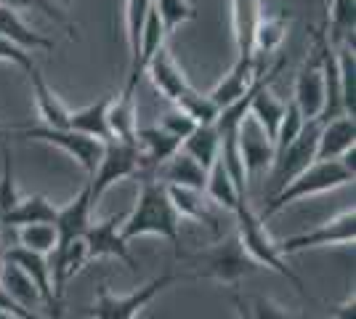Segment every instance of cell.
Listing matches in <instances>:
<instances>
[{
  "label": "cell",
  "instance_id": "cell-2",
  "mask_svg": "<svg viewBox=\"0 0 356 319\" xmlns=\"http://www.w3.org/2000/svg\"><path fill=\"white\" fill-rule=\"evenodd\" d=\"M346 183H354V176L341 165V160H314L306 170H300L290 183H284L277 195L266 199V208L258 213L261 221H268L271 215L282 213L287 205H293L298 199L316 197L332 189H341Z\"/></svg>",
  "mask_w": 356,
  "mask_h": 319
},
{
  "label": "cell",
  "instance_id": "cell-13",
  "mask_svg": "<svg viewBox=\"0 0 356 319\" xmlns=\"http://www.w3.org/2000/svg\"><path fill=\"white\" fill-rule=\"evenodd\" d=\"M261 72H264V64H261L258 56H255V59H237L234 67L223 75L221 83H218L213 91H208V96L213 99V104L218 106V109H226V106L237 104L242 96H248V93L255 88Z\"/></svg>",
  "mask_w": 356,
  "mask_h": 319
},
{
  "label": "cell",
  "instance_id": "cell-28",
  "mask_svg": "<svg viewBox=\"0 0 356 319\" xmlns=\"http://www.w3.org/2000/svg\"><path fill=\"white\" fill-rule=\"evenodd\" d=\"M181 149L189 154L192 160H197L205 170H210L213 163L218 160V152H221V133H218L216 122L197 125L192 133L181 141Z\"/></svg>",
  "mask_w": 356,
  "mask_h": 319
},
{
  "label": "cell",
  "instance_id": "cell-15",
  "mask_svg": "<svg viewBox=\"0 0 356 319\" xmlns=\"http://www.w3.org/2000/svg\"><path fill=\"white\" fill-rule=\"evenodd\" d=\"M6 261H11L16 263L22 272L30 277L32 282H35V288L40 290V295H43V304L54 311V319L61 317V306L56 301V295H54V285H51V263H48V256H40V253H32V250H24V247H8L6 250Z\"/></svg>",
  "mask_w": 356,
  "mask_h": 319
},
{
  "label": "cell",
  "instance_id": "cell-30",
  "mask_svg": "<svg viewBox=\"0 0 356 319\" xmlns=\"http://www.w3.org/2000/svg\"><path fill=\"white\" fill-rule=\"evenodd\" d=\"M356 0H327V38L332 46L354 43Z\"/></svg>",
  "mask_w": 356,
  "mask_h": 319
},
{
  "label": "cell",
  "instance_id": "cell-47",
  "mask_svg": "<svg viewBox=\"0 0 356 319\" xmlns=\"http://www.w3.org/2000/svg\"><path fill=\"white\" fill-rule=\"evenodd\" d=\"M327 319H330V317H327Z\"/></svg>",
  "mask_w": 356,
  "mask_h": 319
},
{
  "label": "cell",
  "instance_id": "cell-19",
  "mask_svg": "<svg viewBox=\"0 0 356 319\" xmlns=\"http://www.w3.org/2000/svg\"><path fill=\"white\" fill-rule=\"evenodd\" d=\"M27 75H30L32 96H35V106H38L40 125H48V128H67L72 109L64 104L59 96L54 93V88L45 83V77H43V72L38 69V64L32 67Z\"/></svg>",
  "mask_w": 356,
  "mask_h": 319
},
{
  "label": "cell",
  "instance_id": "cell-22",
  "mask_svg": "<svg viewBox=\"0 0 356 319\" xmlns=\"http://www.w3.org/2000/svg\"><path fill=\"white\" fill-rule=\"evenodd\" d=\"M106 125H109V138L136 144L138 109H136V91L134 88H122V91L118 93V99L112 96L109 109H106Z\"/></svg>",
  "mask_w": 356,
  "mask_h": 319
},
{
  "label": "cell",
  "instance_id": "cell-3",
  "mask_svg": "<svg viewBox=\"0 0 356 319\" xmlns=\"http://www.w3.org/2000/svg\"><path fill=\"white\" fill-rule=\"evenodd\" d=\"M234 218H237V240H239V245L245 247V253H248L258 266L277 272L280 277H284L287 282H293L303 295H309V290H306V285H303V279L287 266L284 256L280 253L277 240L266 231V221H261L258 213L252 211L250 199L239 202V208L234 211Z\"/></svg>",
  "mask_w": 356,
  "mask_h": 319
},
{
  "label": "cell",
  "instance_id": "cell-5",
  "mask_svg": "<svg viewBox=\"0 0 356 319\" xmlns=\"http://www.w3.org/2000/svg\"><path fill=\"white\" fill-rule=\"evenodd\" d=\"M194 266H197V272L192 277L216 279V282H221V285H226V288L232 290H237L239 282L258 269V263L239 245L237 234L229 237V240H223V243L213 245L208 250H202V253H197L194 256Z\"/></svg>",
  "mask_w": 356,
  "mask_h": 319
},
{
  "label": "cell",
  "instance_id": "cell-16",
  "mask_svg": "<svg viewBox=\"0 0 356 319\" xmlns=\"http://www.w3.org/2000/svg\"><path fill=\"white\" fill-rule=\"evenodd\" d=\"M144 75H149L152 85L163 93L170 104H176L178 99H181L184 93L192 88V83L186 80L184 69H181V67L176 64V59L170 56L168 46H163L157 54H154V56H152V59H149Z\"/></svg>",
  "mask_w": 356,
  "mask_h": 319
},
{
  "label": "cell",
  "instance_id": "cell-31",
  "mask_svg": "<svg viewBox=\"0 0 356 319\" xmlns=\"http://www.w3.org/2000/svg\"><path fill=\"white\" fill-rule=\"evenodd\" d=\"M335 59H338V80H341V106L343 115L354 117L356 104V56L354 43H343L335 48Z\"/></svg>",
  "mask_w": 356,
  "mask_h": 319
},
{
  "label": "cell",
  "instance_id": "cell-9",
  "mask_svg": "<svg viewBox=\"0 0 356 319\" xmlns=\"http://www.w3.org/2000/svg\"><path fill=\"white\" fill-rule=\"evenodd\" d=\"M319 128L322 120H306L303 131L298 133V138L284 149L282 154L274 157L271 163V195H277L284 183H290L300 170L312 165L316 160V138H319ZM268 195V197H271Z\"/></svg>",
  "mask_w": 356,
  "mask_h": 319
},
{
  "label": "cell",
  "instance_id": "cell-7",
  "mask_svg": "<svg viewBox=\"0 0 356 319\" xmlns=\"http://www.w3.org/2000/svg\"><path fill=\"white\" fill-rule=\"evenodd\" d=\"M134 176H138V147L131 141H118V138L104 141L102 157H99L88 181L93 205L104 197L106 189H112L118 181L134 179Z\"/></svg>",
  "mask_w": 356,
  "mask_h": 319
},
{
  "label": "cell",
  "instance_id": "cell-26",
  "mask_svg": "<svg viewBox=\"0 0 356 319\" xmlns=\"http://www.w3.org/2000/svg\"><path fill=\"white\" fill-rule=\"evenodd\" d=\"M205 195H208V199L213 202V205H218L221 211L232 213L234 215V211L239 208V202H245V197L242 192L237 189V183H234V179L229 176V170L223 167L221 157L213 163V167L208 170V183H205Z\"/></svg>",
  "mask_w": 356,
  "mask_h": 319
},
{
  "label": "cell",
  "instance_id": "cell-10",
  "mask_svg": "<svg viewBox=\"0 0 356 319\" xmlns=\"http://www.w3.org/2000/svg\"><path fill=\"white\" fill-rule=\"evenodd\" d=\"M293 104L303 115V120H322L327 106V80L325 67H322V54L314 40L312 56L300 67L296 77V88H293Z\"/></svg>",
  "mask_w": 356,
  "mask_h": 319
},
{
  "label": "cell",
  "instance_id": "cell-14",
  "mask_svg": "<svg viewBox=\"0 0 356 319\" xmlns=\"http://www.w3.org/2000/svg\"><path fill=\"white\" fill-rule=\"evenodd\" d=\"M93 199H90L88 183L74 195L67 205H61L54 218V227H56V247H64L72 240H80L86 234V229L90 227V215H93Z\"/></svg>",
  "mask_w": 356,
  "mask_h": 319
},
{
  "label": "cell",
  "instance_id": "cell-29",
  "mask_svg": "<svg viewBox=\"0 0 356 319\" xmlns=\"http://www.w3.org/2000/svg\"><path fill=\"white\" fill-rule=\"evenodd\" d=\"M112 96H102L99 101L83 106V109H74L70 112V125L77 133L90 138H99V141H109V125H106V109H109Z\"/></svg>",
  "mask_w": 356,
  "mask_h": 319
},
{
  "label": "cell",
  "instance_id": "cell-27",
  "mask_svg": "<svg viewBox=\"0 0 356 319\" xmlns=\"http://www.w3.org/2000/svg\"><path fill=\"white\" fill-rule=\"evenodd\" d=\"M287 14H261L258 24H255V35H252V56L266 59L271 54H277L282 43L287 40Z\"/></svg>",
  "mask_w": 356,
  "mask_h": 319
},
{
  "label": "cell",
  "instance_id": "cell-36",
  "mask_svg": "<svg viewBox=\"0 0 356 319\" xmlns=\"http://www.w3.org/2000/svg\"><path fill=\"white\" fill-rule=\"evenodd\" d=\"M0 6H8V8H14V11H38V14H43L45 19L56 22V24H64V27L74 35L72 19L67 16V11H61L54 0H0Z\"/></svg>",
  "mask_w": 356,
  "mask_h": 319
},
{
  "label": "cell",
  "instance_id": "cell-34",
  "mask_svg": "<svg viewBox=\"0 0 356 319\" xmlns=\"http://www.w3.org/2000/svg\"><path fill=\"white\" fill-rule=\"evenodd\" d=\"M173 106H178L181 112H186L197 125H210V122H216L218 112H221L218 106L213 104V99H210L208 93H200L194 85L184 93Z\"/></svg>",
  "mask_w": 356,
  "mask_h": 319
},
{
  "label": "cell",
  "instance_id": "cell-46",
  "mask_svg": "<svg viewBox=\"0 0 356 319\" xmlns=\"http://www.w3.org/2000/svg\"><path fill=\"white\" fill-rule=\"evenodd\" d=\"M0 319H19V317H14V314H6V311H0Z\"/></svg>",
  "mask_w": 356,
  "mask_h": 319
},
{
  "label": "cell",
  "instance_id": "cell-39",
  "mask_svg": "<svg viewBox=\"0 0 356 319\" xmlns=\"http://www.w3.org/2000/svg\"><path fill=\"white\" fill-rule=\"evenodd\" d=\"M160 128H163L165 133H170L173 138H178V141H184V138L189 136L194 128H197V122H194L186 112H181L178 106H173L170 112H165V115H163Z\"/></svg>",
  "mask_w": 356,
  "mask_h": 319
},
{
  "label": "cell",
  "instance_id": "cell-12",
  "mask_svg": "<svg viewBox=\"0 0 356 319\" xmlns=\"http://www.w3.org/2000/svg\"><path fill=\"white\" fill-rule=\"evenodd\" d=\"M120 221L118 215L106 218V221H90V227L86 229L83 240H86V247H88V261L96 259H118L122 261L131 272H136V259L131 253V245L122 237L120 231Z\"/></svg>",
  "mask_w": 356,
  "mask_h": 319
},
{
  "label": "cell",
  "instance_id": "cell-43",
  "mask_svg": "<svg viewBox=\"0 0 356 319\" xmlns=\"http://www.w3.org/2000/svg\"><path fill=\"white\" fill-rule=\"evenodd\" d=\"M234 304H237V319H252L250 317V306L242 301V295H239L237 290H234Z\"/></svg>",
  "mask_w": 356,
  "mask_h": 319
},
{
  "label": "cell",
  "instance_id": "cell-37",
  "mask_svg": "<svg viewBox=\"0 0 356 319\" xmlns=\"http://www.w3.org/2000/svg\"><path fill=\"white\" fill-rule=\"evenodd\" d=\"M0 149H3V170H0V215H3V213H8L14 208L16 199L22 195H19V189L14 183V157H11L8 141L0 144Z\"/></svg>",
  "mask_w": 356,
  "mask_h": 319
},
{
  "label": "cell",
  "instance_id": "cell-11",
  "mask_svg": "<svg viewBox=\"0 0 356 319\" xmlns=\"http://www.w3.org/2000/svg\"><path fill=\"white\" fill-rule=\"evenodd\" d=\"M234 138H237V152L242 165H245V173H248V181L258 179L266 170H271V163H274V141L255 122V117L245 115L242 122L237 125V131H234Z\"/></svg>",
  "mask_w": 356,
  "mask_h": 319
},
{
  "label": "cell",
  "instance_id": "cell-8",
  "mask_svg": "<svg viewBox=\"0 0 356 319\" xmlns=\"http://www.w3.org/2000/svg\"><path fill=\"white\" fill-rule=\"evenodd\" d=\"M356 240V211L354 205L338 213L335 218H330L319 227L300 231L282 240L280 253L282 256H293V253H303V250H316V247H351Z\"/></svg>",
  "mask_w": 356,
  "mask_h": 319
},
{
  "label": "cell",
  "instance_id": "cell-44",
  "mask_svg": "<svg viewBox=\"0 0 356 319\" xmlns=\"http://www.w3.org/2000/svg\"><path fill=\"white\" fill-rule=\"evenodd\" d=\"M16 136V125H3L0 122V144H6L8 138H14Z\"/></svg>",
  "mask_w": 356,
  "mask_h": 319
},
{
  "label": "cell",
  "instance_id": "cell-42",
  "mask_svg": "<svg viewBox=\"0 0 356 319\" xmlns=\"http://www.w3.org/2000/svg\"><path fill=\"white\" fill-rule=\"evenodd\" d=\"M330 319H356V298H354V290L343 298L338 306H332V314Z\"/></svg>",
  "mask_w": 356,
  "mask_h": 319
},
{
  "label": "cell",
  "instance_id": "cell-45",
  "mask_svg": "<svg viewBox=\"0 0 356 319\" xmlns=\"http://www.w3.org/2000/svg\"><path fill=\"white\" fill-rule=\"evenodd\" d=\"M3 263H6V250L0 247V269H3Z\"/></svg>",
  "mask_w": 356,
  "mask_h": 319
},
{
  "label": "cell",
  "instance_id": "cell-25",
  "mask_svg": "<svg viewBox=\"0 0 356 319\" xmlns=\"http://www.w3.org/2000/svg\"><path fill=\"white\" fill-rule=\"evenodd\" d=\"M0 288L6 290L22 309H27V311L38 314V309L45 306L43 295H40V290L35 288V282L16 263H11V261H6L3 269H0Z\"/></svg>",
  "mask_w": 356,
  "mask_h": 319
},
{
  "label": "cell",
  "instance_id": "cell-20",
  "mask_svg": "<svg viewBox=\"0 0 356 319\" xmlns=\"http://www.w3.org/2000/svg\"><path fill=\"white\" fill-rule=\"evenodd\" d=\"M56 205L43 195H30V197H19L16 205L8 213L0 215V229H22L30 224H54L56 218Z\"/></svg>",
  "mask_w": 356,
  "mask_h": 319
},
{
  "label": "cell",
  "instance_id": "cell-24",
  "mask_svg": "<svg viewBox=\"0 0 356 319\" xmlns=\"http://www.w3.org/2000/svg\"><path fill=\"white\" fill-rule=\"evenodd\" d=\"M261 14H264L261 0H232V30H234L237 59H255L252 35H255V24Z\"/></svg>",
  "mask_w": 356,
  "mask_h": 319
},
{
  "label": "cell",
  "instance_id": "cell-4",
  "mask_svg": "<svg viewBox=\"0 0 356 319\" xmlns=\"http://www.w3.org/2000/svg\"><path fill=\"white\" fill-rule=\"evenodd\" d=\"M176 279H181L176 272H165L154 279H149L147 285L131 290L125 295H118L112 290L102 288L96 293V298L83 309V317L88 319H136L147 309L163 290H168Z\"/></svg>",
  "mask_w": 356,
  "mask_h": 319
},
{
  "label": "cell",
  "instance_id": "cell-35",
  "mask_svg": "<svg viewBox=\"0 0 356 319\" xmlns=\"http://www.w3.org/2000/svg\"><path fill=\"white\" fill-rule=\"evenodd\" d=\"M152 8H154V14L160 16L168 35L178 30L181 24L197 19V11H194V6L189 0H152Z\"/></svg>",
  "mask_w": 356,
  "mask_h": 319
},
{
  "label": "cell",
  "instance_id": "cell-33",
  "mask_svg": "<svg viewBox=\"0 0 356 319\" xmlns=\"http://www.w3.org/2000/svg\"><path fill=\"white\" fill-rule=\"evenodd\" d=\"M149 11H152V0H125V40H128L131 64L138 54V40H141V30H144Z\"/></svg>",
  "mask_w": 356,
  "mask_h": 319
},
{
  "label": "cell",
  "instance_id": "cell-18",
  "mask_svg": "<svg viewBox=\"0 0 356 319\" xmlns=\"http://www.w3.org/2000/svg\"><path fill=\"white\" fill-rule=\"evenodd\" d=\"M154 179L165 186H181V189H197L205 192L208 183V170L200 165L197 160H192L184 149H178L176 154H170L163 165L157 167Z\"/></svg>",
  "mask_w": 356,
  "mask_h": 319
},
{
  "label": "cell",
  "instance_id": "cell-17",
  "mask_svg": "<svg viewBox=\"0 0 356 319\" xmlns=\"http://www.w3.org/2000/svg\"><path fill=\"white\" fill-rule=\"evenodd\" d=\"M356 147V122L351 115H338L322 120L316 138V160H341Z\"/></svg>",
  "mask_w": 356,
  "mask_h": 319
},
{
  "label": "cell",
  "instance_id": "cell-38",
  "mask_svg": "<svg viewBox=\"0 0 356 319\" xmlns=\"http://www.w3.org/2000/svg\"><path fill=\"white\" fill-rule=\"evenodd\" d=\"M303 125H306V120H303V115L298 112V106L293 104V101H287L284 117H282V122H280V128H277V138H274V157L282 154L284 149L296 141L298 133L303 131Z\"/></svg>",
  "mask_w": 356,
  "mask_h": 319
},
{
  "label": "cell",
  "instance_id": "cell-1",
  "mask_svg": "<svg viewBox=\"0 0 356 319\" xmlns=\"http://www.w3.org/2000/svg\"><path fill=\"white\" fill-rule=\"evenodd\" d=\"M120 231L128 243L138 237H163L176 247V256H181V218L168 197L165 183L157 179H141L134 211L120 221Z\"/></svg>",
  "mask_w": 356,
  "mask_h": 319
},
{
  "label": "cell",
  "instance_id": "cell-23",
  "mask_svg": "<svg viewBox=\"0 0 356 319\" xmlns=\"http://www.w3.org/2000/svg\"><path fill=\"white\" fill-rule=\"evenodd\" d=\"M168 189V197L176 208L178 218H192L210 227L213 231H218V215H216V205L208 199L205 192H197V189H181V186H165Z\"/></svg>",
  "mask_w": 356,
  "mask_h": 319
},
{
  "label": "cell",
  "instance_id": "cell-41",
  "mask_svg": "<svg viewBox=\"0 0 356 319\" xmlns=\"http://www.w3.org/2000/svg\"><path fill=\"white\" fill-rule=\"evenodd\" d=\"M0 61H6V64H14V67L24 69V72H30L32 67H35V61H32L30 51L19 48L16 43L6 40V38H0Z\"/></svg>",
  "mask_w": 356,
  "mask_h": 319
},
{
  "label": "cell",
  "instance_id": "cell-6",
  "mask_svg": "<svg viewBox=\"0 0 356 319\" xmlns=\"http://www.w3.org/2000/svg\"><path fill=\"white\" fill-rule=\"evenodd\" d=\"M16 136L56 147L64 154H70L86 173H93V167L102 157V149H104V141H99V138L83 136L72 128H48V125H40V122L16 125Z\"/></svg>",
  "mask_w": 356,
  "mask_h": 319
},
{
  "label": "cell",
  "instance_id": "cell-40",
  "mask_svg": "<svg viewBox=\"0 0 356 319\" xmlns=\"http://www.w3.org/2000/svg\"><path fill=\"white\" fill-rule=\"evenodd\" d=\"M248 306H250L252 319H306L303 314L287 311L284 306H280L277 301H271V298H255V301Z\"/></svg>",
  "mask_w": 356,
  "mask_h": 319
},
{
  "label": "cell",
  "instance_id": "cell-21",
  "mask_svg": "<svg viewBox=\"0 0 356 319\" xmlns=\"http://www.w3.org/2000/svg\"><path fill=\"white\" fill-rule=\"evenodd\" d=\"M0 38L11 40L19 48L30 51V54H35V51H54V46H56L48 35L32 30L30 24L19 16V11L8 8V6H0Z\"/></svg>",
  "mask_w": 356,
  "mask_h": 319
},
{
  "label": "cell",
  "instance_id": "cell-32",
  "mask_svg": "<svg viewBox=\"0 0 356 319\" xmlns=\"http://www.w3.org/2000/svg\"><path fill=\"white\" fill-rule=\"evenodd\" d=\"M16 240H19V247H24V250L51 256L56 250V227L54 224H30V227L16 229Z\"/></svg>",
  "mask_w": 356,
  "mask_h": 319
}]
</instances>
